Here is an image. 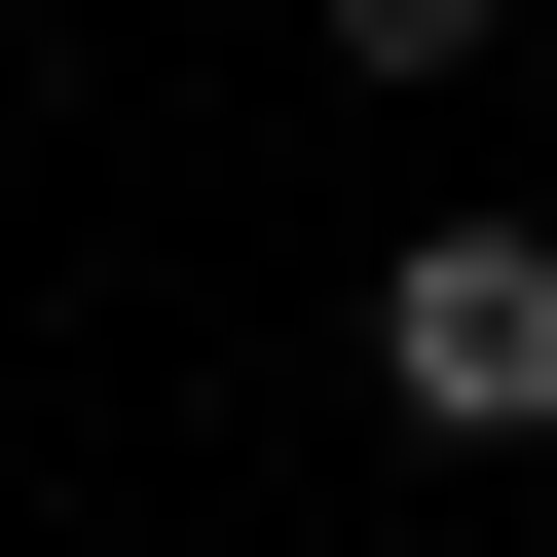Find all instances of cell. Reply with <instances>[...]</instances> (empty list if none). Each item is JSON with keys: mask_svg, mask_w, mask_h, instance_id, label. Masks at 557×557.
<instances>
[{"mask_svg": "<svg viewBox=\"0 0 557 557\" xmlns=\"http://www.w3.org/2000/svg\"><path fill=\"white\" fill-rule=\"evenodd\" d=\"M298 38H335V75H483L520 0H298Z\"/></svg>", "mask_w": 557, "mask_h": 557, "instance_id": "7a4b0ae2", "label": "cell"}, {"mask_svg": "<svg viewBox=\"0 0 557 557\" xmlns=\"http://www.w3.org/2000/svg\"><path fill=\"white\" fill-rule=\"evenodd\" d=\"M372 409L409 446H557V223H409L372 260Z\"/></svg>", "mask_w": 557, "mask_h": 557, "instance_id": "6da1fadb", "label": "cell"}]
</instances>
